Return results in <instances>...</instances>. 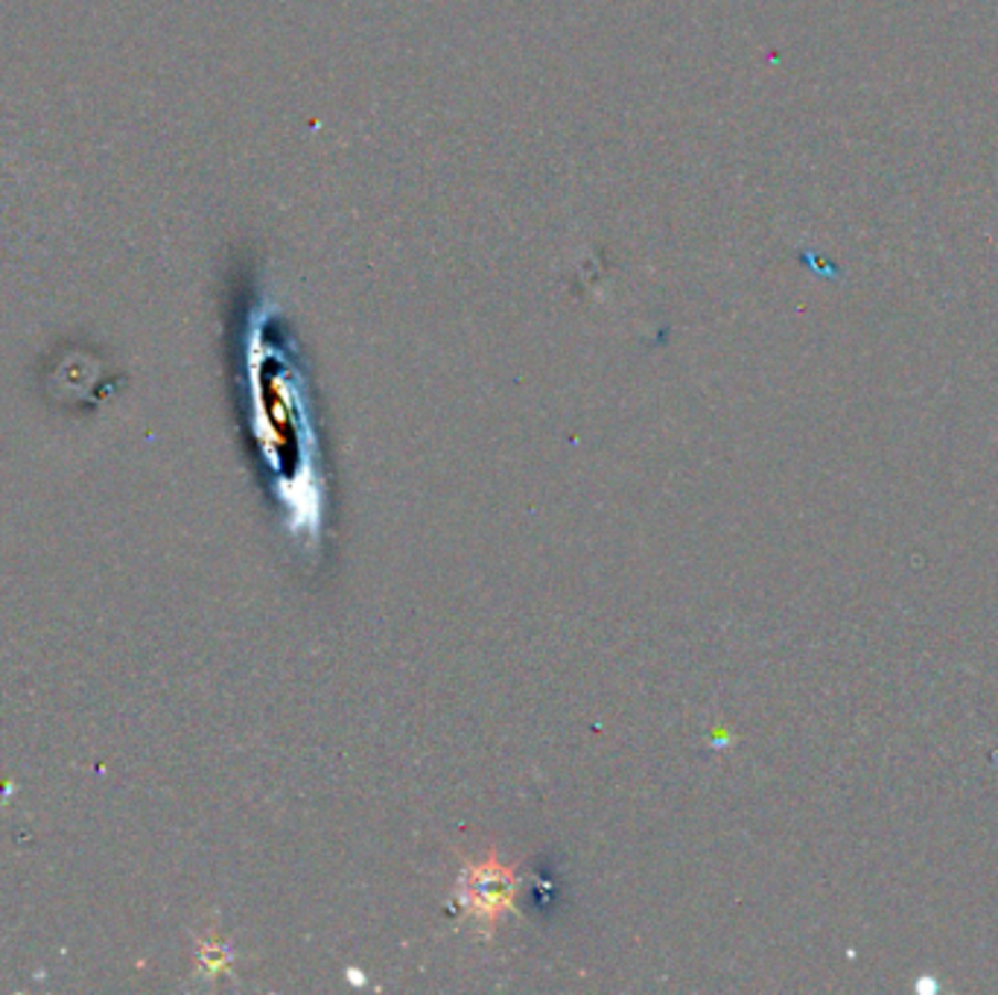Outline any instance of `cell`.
<instances>
[{
    "label": "cell",
    "instance_id": "cell-1",
    "mask_svg": "<svg viewBox=\"0 0 998 995\" xmlns=\"http://www.w3.org/2000/svg\"><path fill=\"white\" fill-rule=\"evenodd\" d=\"M517 893H520V876L514 867L502 865L491 856L465 865V870L458 874L453 902L461 920L476 922L482 925L485 934H491L497 922L517 908Z\"/></svg>",
    "mask_w": 998,
    "mask_h": 995
}]
</instances>
